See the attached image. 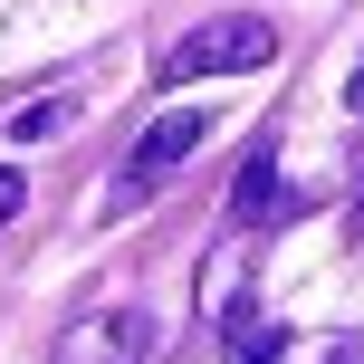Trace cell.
Instances as JSON below:
<instances>
[{"label":"cell","mask_w":364,"mask_h":364,"mask_svg":"<svg viewBox=\"0 0 364 364\" xmlns=\"http://www.w3.org/2000/svg\"><path fill=\"white\" fill-rule=\"evenodd\" d=\"M201 134H211V115H201V106L154 115V134L134 144V164H125V201H144V192H154V182H164L173 164H192V154H201Z\"/></svg>","instance_id":"3957f363"},{"label":"cell","mask_w":364,"mask_h":364,"mask_svg":"<svg viewBox=\"0 0 364 364\" xmlns=\"http://www.w3.org/2000/svg\"><path fill=\"white\" fill-rule=\"evenodd\" d=\"M326 364H364V346H336V355H326Z\"/></svg>","instance_id":"ba28073f"},{"label":"cell","mask_w":364,"mask_h":364,"mask_svg":"<svg viewBox=\"0 0 364 364\" xmlns=\"http://www.w3.org/2000/svg\"><path fill=\"white\" fill-rule=\"evenodd\" d=\"M154 355V316L144 307H106V316H77L58 336V364H144Z\"/></svg>","instance_id":"7a4b0ae2"},{"label":"cell","mask_w":364,"mask_h":364,"mask_svg":"<svg viewBox=\"0 0 364 364\" xmlns=\"http://www.w3.org/2000/svg\"><path fill=\"white\" fill-rule=\"evenodd\" d=\"M68 125H77V77H58V87H38V96L10 106V144H48V134H68Z\"/></svg>","instance_id":"277c9868"},{"label":"cell","mask_w":364,"mask_h":364,"mask_svg":"<svg viewBox=\"0 0 364 364\" xmlns=\"http://www.w3.org/2000/svg\"><path fill=\"white\" fill-rule=\"evenodd\" d=\"M278 211H288V192H278V154L259 144L250 164H240V192H230V220H240V230H250V220H278Z\"/></svg>","instance_id":"5b68a950"},{"label":"cell","mask_w":364,"mask_h":364,"mask_svg":"<svg viewBox=\"0 0 364 364\" xmlns=\"http://www.w3.org/2000/svg\"><path fill=\"white\" fill-rule=\"evenodd\" d=\"M220 364H288V326L259 316V307H240L230 336H220Z\"/></svg>","instance_id":"8992f818"},{"label":"cell","mask_w":364,"mask_h":364,"mask_svg":"<svg viewBox=\"0 0 364 364\" xmlns=\"http://www.w3.org/2000/svg\"><path fill=\"white\" fill-rule=\"evenodd\" d=\"M278 58V29L269 19H201L164 48V87H201V77H250Z\"/></svg>","instance_id":"6da1fadb"},{"label":"cell","mask_w":364,"mask_h":364,"mask_svg":"<svg viewBox=\"0 0 364 364\" xmlns=\"http://www.w3.org/2000/svg\"><path fill=\"white\" fill-rule=\"evenodd\" d=\"M19 211V173H0V220H10Z\"/></svg>","instance_id":"52a82bcc"}]
</instances>
